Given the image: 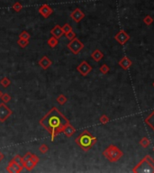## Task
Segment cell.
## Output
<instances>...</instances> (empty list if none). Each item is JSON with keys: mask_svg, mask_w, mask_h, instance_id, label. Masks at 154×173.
Masks as SVG:
<instances>
[{"mask_svg": "<svg viewBox=\"0 0 154 173\" xmlns=\"http://www.w3.org/2000/svg\"><path fill=\"white\" fill-rule=\"evenodd\" d=\"M85 16H86L85 14H84L79 8H76L74 11H72L71 14H70L71 19H72L74 22H76V23H79V22H80V21L84 18Z\"/></svg>", "mask_w": 154, "mask_h": 173, "instance_id": "11", "label": "cell"}, {"mask_svg": "<svg viewBox=\"0 0 154 173\" xmlns=\"http://www.w3.org/2000/svg\"><path fill=\"white\" fill-rule=\"evenodd\" d=\"M30 160H33V162L35 163L36 165L38 164V162L40 161V158L37 156V155H35V154H33V153H32V156H31V159H30Z\"/></svg>", "mask_w": 154, "mask_h": 173, "instance_id": "34", "label": "cell"}, {"mask_svg": "<svg viewBox=\"0 0 154 173\" xmlns=\"http://www.w3.org/2000/svg\"><path fill=\"white\" fill-rule=\"evenodd\" d=\"M39 124L50 134L51 142H53L57 135L63 132L65 127L70 124V121L58 110V108L53 106L40 120Z\"/></svg>", "mask_w": 154, "mask_h": 173, "instance_id": "1", "label": "cell"}, {"mask_svg": "<svg viewBox=\"0 0 154 173\" xmlns=\"http://www.w3.org/2000/svg\"><path fill=\"white\" fill-rule=\"evenodd\" d=\"M75 142L84 152H88L95 145L96 142H98V138L95 137L89 131L84 130L81 134L76 138Z\"/></svg>", "mask_w": 154, "mask_h": 173, "instance_id": "2", "label": "cell"}, {"mask_svg": "<svg viewBox=\"0 0 154 173\" xmlns=\"http://www.w3.org/2000/svg\"><path fill=\"white\" fill-rule=\"evenodd\" d=\"M0 84H1L4 88H7V86H9L11 85V80L7 77H4L1 80H0Z\"/></svg>", "mask_w": 154, "mask_h": 173, "instance_id": "22", "label": "cell"}, {"mask_svg": "<svg viewBox=\"0 0 154 173\" xmlns=\"http://www.w3.org/2000/svg\"><path fill=\"white\" fill-rule=\"evenodd\" d=\"M109 71H110V69H109V67H108L106 64H102L100 66V68H99V71L102 74H104V75L107 74L108 72H109Z\"/></svg>", "mask_w": 154, "mask_h": 173, "instance_id": "25", "label": "cell"}, {"mask_svg": "<svg viewBox=\"0 0 154 173\" xmlns=\"http://www.w3.org/2000/svg\"><path fill=\"white\" fill-rule=\"evenodd\" d=\"M23 8V5L20 2H15L14 5H13V9L15 11V12H20Z\"/></svg>", "mask_w": 154, "mask_h": 173, "instance_id": "30", "label": "cell"}, {"mask_svg": "<svg viewBox=\"0 0 154 173\" xmlns=\"http://www.w3.org/2000/svg\"><path fill=\"white\" fill-rule=\"evenodd\" d=\"M77 71H78V73L80 74L81 76L86 77V76H88L91 71H92V66H90L86 61H83L77 67Z\"/></svg>", "mask_w": 154, "mask_h": 173, "instance_id": "7", "label": "cell"}, {"mask_svg": "<svg viewBox=\"0 0 154 173\" xmlns=\"http://www.w3.org/2000/svg\"><path fill=\"white\" fill-rule=\"evenodd\" d=\"M152 86H153V88H154V82L152 83Z\"/></svg>", "mask_w": 154, "mask_h": 173, "instance_id": "38", "label": "cell"}, {"mask_svg": "<svg viewBox=\"0 0 154 173\" xmlns=\"http://www.w3.org/2000/svg\"><path fill=\"white\" fill-rule=\"evenodd\" d=\"M143 23L146 25H151L152 23H153V18L151 16V15H146L144 18H143Z\"/></svg>", "mask_w": 154, "mask_h": 173, "instance_id": "29", "label": "cell"}, {"mask_svg": "<svg viewBox=\"0 0 154 173\" xmlns=\"http://www.w3.org/2000/svg\"><path fill=\"white\" fill-rule=\"evenodd\" d=\"M91 58L94 60V61L96 62H99L103 58H104V53H102V51L98 49L95 50L92 53H91Z\"/></svg>", "mask_w": 154, "mask_h": 173, "instance_id": "15", "label": "cell"}, {"mask_svg": "<svg viewBox=\"0 0 154 173\" xmlns=\"http://www.w3.org/2000/svg\"><path fill=\"white\" fill-rule=\"evenodd\" d=\"M23 169H24V167L15 163L14 160H11L9 161V163L7 167V170L8 172H11V173H19L23 170Z\"/></svg>", "mask_w": 154, "mask_h": 173, "instance_id": "10", "label": "cell"}, {"mask_svg": "<svg viewBox=\"0 0 154 173\" xmlns=\"http://www.w3.org/2000/svg\"><path fill=\"white\" fill-rule=\"evenodd\" d=\"M35 166H36V164L34 163L32 160H26V161H25V162H24V168L27 171H32Z\"/></svg>", "mask_w": 154, "mask_h": 173, "instance_id": "18", "label": "cell"}, {"mask_svg": "<svg viewBox=\"0 0 154 173\" xmlns=\"http://www.w3.org/2000/svg\"><path fill=\"white\" fill-rule=\"evenodd\" d=\"M145 123L154 131V110L145 118Z\"/></svg>", "mask_w": 154, "mask_h": 173, "instance_id": "17", "label": "cell"}, {"mask_svg": "<svg viewBox=\"0 0 154 173\" xmlns=\"http://www.w3.org/2000/svg\"><path fill=\"white\" fill-rule=\"evenodd\" d=\"M118 64H119L120 67L123 69V70L127 71L133 66V61H131L127 56H124L118 61Z\"/></svg>", "mask_w": 154, "mask_h": 173, "instance_id": "12", "label": "cell"}, {"mask_svg": "<svg viewBox=\"0 0 154 173\" xmlns=\"http://www.w3.org/2000/svg\"><path fill=\"white\" fill-rule=\"evenodd\" d=\"M39 151H40V152H41V153L45 154V153H47V152H48L49 148H48V146H47L45 143H42V144H41V145H40V147H39Z\"/></svg>", "mask_w": 154, "mask_h": 173, "instance_id": "27", "label": "cell"}, {"mask_svg": "<svg viewBox=\"0 0 154 173\" xmlns=\"http://www.w3.org/2000/svg\"><path fill=\"white\" fill-rule=\"evenodd\" d=\"M139 143H140V145L142 148H148V147L151 145V142H150V140L148 139L147 137H142L141 139L140 140Z\"/></svg>", "mask_w": 154, "mask_h": 173, "instance_id": "20", "label": "cell"}, {"mask_svg": "<svg viewBox=\"0 0 154 173\" xmlns=\"http://www.w3.org/2000/svg\"><path fill=\"white\" fill-rule=\"evenodd\" d=\"M2 96H3V92H2L1 90H0V98H1V97H2Z\"/></svg>", "mask_w": 154, "mask_h": 173, "instance_id": "37", "label": "cell"}, {"mask_svg": "<svg viewBox=\"0 0 154 173\" xmlns=\"http://www.w3.org/2000/svg\"><path fill=\"white\" fill-rule=\"evenodd\" d=\"M50 33H51V35L56 37L57 39H60L64 34V32H63V29H62V27L60 25H57L50 30Z\"/></svg>", "mask_w": 154, "mask_h": 173, "instance_id": "14", "label": "cell"}, {"mask_svg": "<svg viewBox=\"0 0 154 173\" xmlns=\"http://www.w3.org/2000/svg\"><path fill=\"white\" fill-rule=\"evenodd\" d=\"M62 29H63L64 34H66V33H70V32L73 31V30H72V27H71L70 25H68V24H65L63 26H62Z\"/></svg>", "mask_w": 154, "mask_h": 173, "instance_id": "32", "label": "cell"}, {"mask_svg": "<svg viewBox=\"0 0 154 173\" xmlns=\"http://www.w3.org/2000/svg\"><path fill=\"white\" fill-rule=\"evenodd\" d=\"M31 156H32V152H26L25 156H23V160H24V162H25V161H26V160H30Z\"/></svg>", "mask_w": 154, "mask_h": 173, "instance_id": "35", "label": "cell"}, {"mask_svg": "<svg viewBox=\"0 0 154 173\" xmlns=\"http://www.w3.org/2000/svg\"><path fill=\"white\" fill-rule=\"evenodd\" d=\"M17 43L21 48H25L26 46L29 44V40H24V39H19L17 41Z\"/></svg>", "mask_w": 154, "mask_h": 173, "instance_id": "26", "label": "cell"}, {"mask_svg": "<svg viewBox=\"0 0 154 173\" xmlns=\"http://www.w3.org/2000/svg\"><path fill=\"white\" fill-rule=\"evenodd\" d=\"M67 47L73 54L78 55L84 49V44L76 37L71 40V41H70V43L67 44Z\"/></svg>", "mask_w": 154, "mask_h": 173, "instance_id": "5", "label": "cell"}, {"mask_svg": "<svg viewBox=\"0 0 154 173\" xmlns=\"http://www.w3.org/2000/svg\"><path fill=\"white\" fill-rule=\"evenodd\" d=\"M56 101L58 102L60 106H63V105H65V104L67 103L68 98H67V97H66L64 95L60 94V95H59L58 97H57V98H56Z\"/></svg>", "mask_w": 154, "mask_h": 173, "instance_id": "21", "label": "cell"}, {"mask_svg": "<svg viewBox=\"0 0 154 173\" xmlns=\"http://www.w3.org/2000/svg\"><path fill=\"white\" fill-rule=\"evenodd\" d=\"M38 64L42 70H47V69H49L51 66L52 62H51V61L48 58V56H43L41 58V60L38 61Z\"/></svg>", "mask_w": 154, "mask_h": 173, "instance_id": "13", "label": "cell"}, {"mask_svg": "<svg viewBox=\"0 0 154 173\" xmlns=\"http://www.w3.org/2000/svg\"><path fill=\"white\" fill-rule=\"evenodd\" d=\"M75 132H76V129L73 127V126L70 124V123L68 124L66 127H65V129H64V131H63V134H65V136L66 137H68V138H70V137H71L74 134H75Z\"/></svg>", "mask_w": 154, "mask_h": 173, "instance_id": "16", "label": "cell"}, {"mask_svg": "<svg viewBox=\"0 0 154 173\" xmlns=\"http://www.w3.org/2000/svg\"><path fill=\"white\" fill-rule=\"evenodd\" d=\"M4 158H5V156H4V154H3V152H0V162L4 160Z\"/></svg>", "mask_w": 154, "mask_h": 173, "instance_id": "36", "label": "cell"}, {"mask_svg": "<svg viewBox=\"0 0 154 173\" xmlns=\"http://www.w3.org/2000/svg\"><path fill=\"white\" fill-rule=\"evenodd\" d=\"M98 121H99V123L101 124H106L107 123H109L110 119H109V117H108L106 114H103V115H101V116L99 117Z\"/></svg>", "mask_w": 154, "mask_h": 173, "instance_id": "23", "label": "cell"}, {"mask_svg": "<svg viewBox=\"0 0 154 173\" xmlns=\"http://www.w3.org/2000/svg\"><path fill=\"white\" fill-rule=\"evenodd\" d=\"M134 173H154V159L147 155L133 169Z\"/></svg>", "mask_w": 154, "mask_h": 173, "instance_id": "3", "label": "cell"}, {"mask_svg": "<svg viewBox=\"0 0 154 173\" xmlns=\"http://www.w3.org/2000/svg\"><path fill=\"white\" fill-rule=\"evenodd\" d=\"M1 99H2V101L4 103H8V102L11 101V96L9 94H7V93H5V94H3Z\"/></svg>", "mask_w": 154, "mask_h": 173, "instance_id": "31", "label": "cell"}, {"mask_svg": "<svg viewBox=\"0 0 154 173\" xmlns=\"http://www.w3.org/2000/svg\"><path fill=\"white\" fill-rule=\"evenodd\" d=\"M103 156L106 157L110 162H116L123 156V152L116 145L110 144L104 150Z\"/></svg>", "mask_w": 154, "mask_h": 173, "instance_id": "4", "label": "cell"}, {"mask_svg": "<svg viewBox=\"0 0 154 173\" xmlns=\"http://www.w3.org/2000/svg\"><path fill=\"white\" fill-rule=\"evenodd\" d=\"M47 43H48V45L50 46V48H55L56 46L59 44V39H57L56 37L52 36V37H50L48 40Z\"/></svg>", "mask_w": 154, "mask_h": 173, "instance_id": "19", "label": "cell"}, {"mask_svg": "<svg viewBox=\"0 0 154 173\" xmlns=\"http://www.w3.org/2000/svg\"><path fill=\"white\" fill-rule=\"evenodd\" d=\"M130 38V35L124 30H120L115 35V40L121 45H124L129 41Z\"/></svg>", "mask_w": 154, "mask_h": 173, "instance_id": "8", "label": "cell"}, {"mask_svg": "<svg viewBox=\"0 0 154 173\" xmlns=\"http://www.w3.org/2000/svg\"><path fill=\"white\" fill-rule=\"evenodd\" d=\"M153 151H154V148H153Z\"/></svg>", "mask_w": 154, "mask_h": 173, "instance_id": "39", "label": "cell"}, {"mask_svg": "<svg viewBox=\"0 0 154 173\" xmlns=\"http://www.w3.org/2000/svg\"><path fill=\"white\" fill-rule=\"evenodd\" d=\"M65 35H66V37H67V39L68 40V41H71V40H73L74 38H76V33H74L73 31H71V32H70V33H66Z\"/></svg>", "mask_w": 154, "mask_h": 173, "instance_id": "33", "label": "cell"}, {"mask_svg": "<svg viewBox=\"0 0 154 173\" xmlns=\"http://www.w3.org/2000/svg\"><path fill=\"white\" fill-rule=\"evenodd\" d=\"M31 37L30 33L26 32V31H23L20 34H19V39H24V40H29Z\"/></svg>", "mask_w": 154, "mask_h": 173, "instance_id": "28", "label": "cell"}, {"mask_svg": "<svg viewBox=\"0 0 154 173\" xmlns=\"http://www.w3.org/2000/svg\"><path fill=\"white\" fill-rule=\"evenodd\" d=\"M12 160H14L15 163L24 167V160H23V157H21L20 155H15V156L12 159Z\"/></svg>", "mask_w": 154, "mask_h": 173, "instance_id": "24", "label": "cell"}, {"mask_svg": "<svg viewBox=\"0 0 154 173\" xmlns=\"http://www.w3.org/2000/svg\"><path fill=\"white\" fill-rule=\"evenodd\" d=\"M13 114V111L5 105V103L0 104V122L4 123L7 121V119Z\"/></svg>", "mask_w": 154, "mask_h": 173, "instance_id": "6", "label": "cell"}, {"mask_svg": "<svg viewBox=\"0 0 154 173\" xmlns=\"http://www.w3.org/2000/svg\"><path fill=\"white\" fill-rule=\"evenodd\" d=\"M38 12H39V14L41 15L43 18H48V17L52 14V12H53V9L51 8L49 5H47V4H44V5H41L40 7V8H39V10H38Z\"/></svg>", "mask_w": 154, "mask_h": 173, "instance_id": "9", "label": "cell"}]
</instances>
